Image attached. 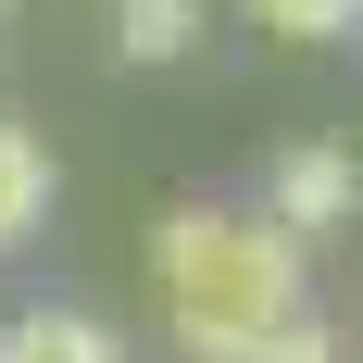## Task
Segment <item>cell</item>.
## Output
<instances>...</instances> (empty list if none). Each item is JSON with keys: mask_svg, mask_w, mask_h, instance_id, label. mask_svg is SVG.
<instances>
[{"mask_svg": "<svg viewBox=\"0 0 363 363\" xmlns=\"http://www.w3.org/2000/svg\"><path fill=\"white\" fill-rule=\"evenodd\" d=\"M113 50L125 63H188L201 50V0H113Z\"/></svg>", "mask_w": 363, "mask_h": 363, "instance_id": "5b68a950", "label": "cell"}, {"mask_svg": "<svg viewBox=\"0 0 363 363\" xmlns=\"http://www.w3.org/2000/svg\"><path fill=\"white\" fill-rule=\"evenodd\" d=\"M0 363H125V351H113V326H101V313L38 301V313H13V326H0Z\"/></svg>", "mask_w": 363, "mask_h": 363, "instance_id": "3957f363", "label": "cell"}, {"mask_svg": "<svg viewBox=\"0 0 363 363\" xmlns=\"http://www.w3.org/2000/svg\"><path fill=\"white\" fill-rule=\"evenodd\" d=\"M38 225H50V150L0 113V251H26Z\"/></svg>", "mask_w": 363, "mask_h": 363, "instance_id": "277c9868", "label": "cell"}, {"mask_svg": "<svg viewBox=\"0 0 363 363\" xmlns=\"http://www.w3.org/2000/svg\"><path fill=\"white\" fill-rule=\"evenodd\" d=\"M351 213H363L351 138H289L276 150V176H263V225H276V238H326V225H351Z\"/></svg>", "mask_w": 363, "mask_h": 363, "instance_id": "7a4b0ae2", "label": "cell"}, {"mask_svg": "<svg viewBox=\"0 0 363 363\" xmlns=\"http://www.w3.org/2000/svg\"><path fill=\"white\" fill-rule=\"evenodd\" d=\"M238 363H338V338L313 326V313H301V326H276V338H251Z\"/></svg>", "mask_w": 363, "mask_h": 363, "instance_id": "52a82bcc", "label": "cell"}, {"mask_svg": "<svg viewBox=\"0 0 363 363\" xmlns=\"http://www.w3.org/2000/svg\"><path fill=\"white\" fill-rule=\"evenodd\" d=\"M251 26H276V38H351L363 0H251Z\"/></svg>", "mask_w": 363, "mask_h": 363, "instance_id": "8992f818", "label": "cell"}, {"mask_svg": "<svg viewBox=\"0 0 363 363\" xmlns=\"http://www.w3.org/2000/svg\"><path fill=\"white\" fill-rule=\"evenodd\" d=\"M150 289H163V326L188 338V363H238L251 338L313 313L301 301V238H276L263 213H213V201L150 225Z\"/></svg>", "mask_w": 363, "mask_h": 363, "instance_id": "6da1fadb", "label": "cell"}]
</instances>
